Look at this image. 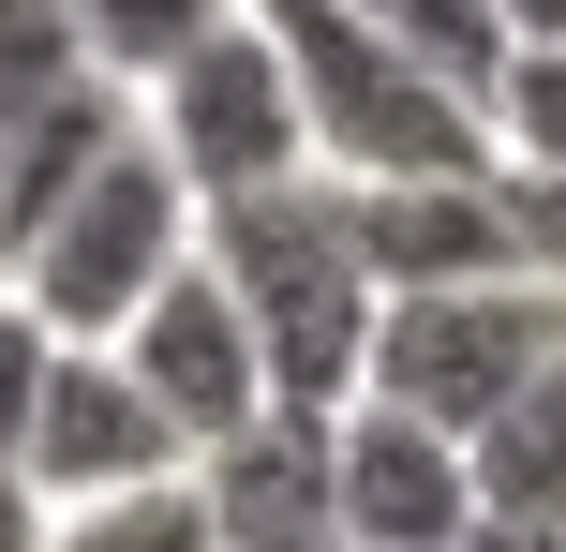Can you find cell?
Segmentation results:
<instances>
[{
	"mask_svg": "<svg viewBox=\"0 0 566 552\" xmlns=\"http://www.w3.org/2000/svg\"><path fill=\"white\" fill-rule=\"evenodd\" d=\"M195 254H209V284L239 299V329H254L269 404H313V418L358 404L388 284H373V254H358V209H343V179H283V195L195 209Z\"/></svg>",
	"mask_w": 566,
	"mask_h": 552,
	"instance_id": "cell-1",
	"label": "cell"
},
{
	"mask_svg": "<svg viewBox=\"0 0 566 552\" xmlns=\"http://www.w3.org/2000/svg\"><path fill=\"white\" fill-rule=\"evenodd\" d=\"M239 15L283 45V90H298L313 179L343 195H402V179H492V119L462 90H432L358 0H239Z\"/></svg>",
	"mask_w": 566,
	"mask_h": 552,
	"instance_id": "cell-2",
	"label": "cell"
},
{
	"mask_svg": "<svg viewBox=\"0 0 566 552\" xmlns=\"http://www.w3.org/2000/svg\"><path fill=\"white\" fill-rule=\"evenodd\" d=\"M179 269H195V195H179V165L149 149V119L75 179V195H45L30 225H0V284H15L60 344H119Z\"/></svg>",
	"mask_w": 566,
	"mask_h": 552,
	"instance_id": "cell-3",
	"label": "cell"
},
{
	"mask_svg": "<svg viewBox=\"0 0 566 552\" xmlns=\"http://www.w3.org/2000/svg\"><path fill=\"white\" fill-rule=\"evenodd\" d=\"M552 344H566V284H552V269H507V284H432V299H388V314H373L358 404H388V418H418V434H462V448H478L492 418L537 388Z\"/></svg>",
	"mask_w": 566,
	"mask_h": 552,
	"instance_id": "cell-4",
	"label": "cell"
},
{
	"mask_svg": "<svg viewBox=\"0 0 566 552\" xmlns=\"http://www.w3.org/2000/svg\"><path fill=\"white\" fill-rule=\"evenodd\" d=\"M135 119H149V149L179 165V195H195V209H239V195L313 179V135H298V90H283V45H269L254 15L209 30V45L179 60Z\"/></svg>",
	"mask_w": 566,
	"mask_h": 552,
	"instance_id": "cell-5",
	"label": "cell"
},
{
	"mask_svg": "<svg viewBox=\"0 0 566 552\" xmlns=\"http://www.w3.org/2000/svg\"><path fill=\"white\" fill-rule=\"evenodd\" d=\"M15 464H30V493H45V508H119V493H165V478H195V448H179V434H165V404L119 374V344H60L45 418H30Z\"/></svg>",
	"mask_w": 566,
	"mask_h": 552,
	"instance_id": "cell-6",
	"label": "cell"
},
{
	"mask_svg": "<svg viewBox=\"0 0 566 552\" xmlns=\"http://www.w3.org/2000/svg\"><path fill=\"white\" fill-rule=\"evenodd\" d=\"M119 374L165 404V434L195 448V464H209L224 434H254V418H269V358H254V329H239V299L209 284V254L179 269L135 329H119Z\"/></svg>",
	"mask_w": 566,
	"mask_h": 552,
	"instance_id": "cell-7",
	"label": "cell"
},
{
	"mask_svg": "<svg viewBox=\"0 0 566 552\" xmlns=\"http://www.w3.org/2000/svg\"><path fill=\"white\" fill-rule=\"evenodd\" d=\"M328 464H343V552H462L478 538L462 434H418V418H388V404H343Z\"/></svg>",
	"mask_w": 566,
	"mask_h": 552,
	"instance_id": "cell-8",
	"label": "cell"
},
{
	"mask_svg": "<svg viewBox=\"0 0 566 552\" xmlns=\"http://www.w3.org/2000/svg\"><path fill=\"white\" fill-rule=\"evenodd\" d=\"M195 508H209V552H343L328 418H313V404H269L254 434H224L195 464Z\"/></svg>",
	"mask_w": 566,
	"mask_h": 552,
	"instance_id": "cell-9",
	"label": "cell"
},
{
	"mask_svg": "<svg viewBox=\"0 0 566 552\" xmlns=\"http://www.w3.org/2000/svg\"><path fill=\"white\" fill-rule=\"evenodd\" d=\"M358 209V254L388 299H432V284H507L522 269V225H507V165L492 179H402V195H343Z\"/></svg>",
	"mask_w": 566,
	"mask_h": 552,
	"instance_id": "cell-10",
	"label": "cell"
},
{
	"mask_svg": "<svg viewBox=\"0 0 566 552\" xmlns=\"http://www.w3.org/2000/svg\"><path fill=\"white\" fill-rule=\"evenodd\" d=\"M478 523H522V538H566V344L537 358V388H522L507 418H492L478 448Z\"/></svg>",
	"mask_w": 566,
	"mask_h": 552,
	"instance_id": "cell-11",
	"label": "cell"
},
{
	"mask_svg": "<svg viewBox=\"0 0 566 552\" xmlns=\"http://www.w3.org/2000/svg\"><path fill=\"white\" fill-rule=\"evenodd\" d=\"M209 30H239V0H75V45H90V75L105 90H165L179 60L209 45Z\"/></svg>",
	"mask_w": 566,
	"mask_h": 552,
	"instance_id": "cell-12",
	"label": "cell"
},
{
	"mask_svg": "<svg viewBox=\"0 0 566 552\" xmlns=\"http://www.w3.org/2000/svg\"><path fill=\"white\" fill-rule=\"evenodd\" d=\"M358 15L388 30L432 90H462V105L492 119V90H507V15H492V0H358Z\"/></svg>",
	"mask_w": 566,
	"mask_h": 552,
	"instance_id": "cell-13",
	"label": "cell"
},
{
	"mask_svg": "<svg viewBox=\"0 0 566 552\" xmlns=\"http://www.w3.org/2000/svg\"><path fill=\"white\" fill-rule=\"evenodd\" d=\"M75 90H105L90 45H75V0H0V149H15L45 105H75Z\"/></svg>",
	"mask_w": 566,
	"mask_h": 552,
	"instance_id": "cell-14",
	"label": "cell"
},
{
	"mask_svg": "<svg viewBox=\"0 0 566 552\" xmlns=\"http://www.w3.org/2000/svg\"><path fill=\"white\" fill-rule=\"evenodd\" d=\"M492 165L507 179H566V45H522L492 90Z\"/></svg>",
	"mask_w": 566,
	"mask_h": 552,
	"instance_id": "cell-15",
	"label": "cell"
},
{
	"mask_svg": "<svg viewBox=\"0 0 566 552\" xmlns=\"http://www.w3.org/2000/svg\"><path fill=\"white\" fill-rule=\"evenodd\" d=\"M45 552H209V508H195V478H165V493H119V508H60Z\"/></svg>",
	"mask_w": 566,
	"mask_h": 552,
	"instance_id": "cell-16",
	"label": "cell"
},
{
	"mask_svg": "<svg viewBox=\"0 0 566 552\" xmlns=\"http://www.w3.org/2000/svg\"><path fill=\"white\" fill-rule=\"evenodd\" d=\"M45 374H60V329L30 314L15 284H0V464L30 448V418H45Z\"/></svg>",
	"mask_w": 566,
	"mask_h": 552,
	"instance_id": "cell-17",
	"label": "cell"
},
{
	"mask_svg": "<svg viewBox=\"0 0 566 552\" xmlns=\"http://www.w3.org/2000/svg\"><path fill=\"white\" fill-rule=\"evenodd\" d=\"M45 523H60V508L30 493V464H0V552H45Z\"/></svg>",
	"mask_w": 566,
	"mask_h": 552,
	"instance_id": "cell-18",
	"label": "cell"
},
{
	"mask_svg": "<svg viewBox=\"0 0 566 552\" xmlns=\"http://www.w3.org/2000/svg\"><path fill=\"white\" fill-rule=\"evenodd\" d=\"M492 15H507V60L522 45H566V0H492Z\"/></svg>",
	"mask_w": 566,
	"mask_h": 552,
	"instance_id": "cell-19",
	"label": "cell"
},
{
	"mask_svg": "<svg viewBox=\"0 0 566 552\" xmlns=\"http://www.w3.org/2000/svg\"><path fill=\"white\" fill-rule=\"evenodd\" d=\"M462 552H566V538H522V523H478V538H462Z\"/></svg>",
	"mask_w": 566,
	"mask_h": 552,
	"instance_id": "cell-20",
	"label": "cell"
}]
</instances>
